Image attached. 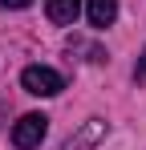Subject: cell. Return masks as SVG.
<instances>
[{
	"label": "cell",
	"instance_id": "cell-1",
	"mask_svg": "<svg viewBox=\"0 0 146 150\" xmlns=\"http://www.w3.org/2000/svg\"><path fill=\"white\" fill-rule=\"evenodd\" d=\"M21 85H24V93H33V98H57L65 89V77L57 69H49V65H28L21 73Z\"/></svg>",
	"mask_w": 146,
	"mask_h": 150
},
{
	"label": "cell",
	"instance_id": "cell-4",
	"mask_svg": "<svg viewBox=\"0 0 146 150\" xmlns=\"http://www.w3.org/2000/svg\"><path fill=\"white\" fill-rule=\"evenodd\" d=\"M85 16H89L94 28H110L118 21V0H89L85 4Z\"/></svg>",
	"mask_w": 146,
	"mask_h": 150
},
{
	"label": "cell",
	"instance_id": "cell-7",
	"mask_svg": "<svg viewBox=\"0 0 146 150\" xmlns=\"http://www.w3.org/2000/svg\"><path fill=\"white\" fill-rule=\"evenodd\" d=\"M33 0H0V8H28Z\"/></svg>",
	"mask_w": 146,
	"mask_h": 150
},
{
	"label": "cell",
	"instance_id": "cell-2",
	"mask_svg": "<svg viewBox=\"0 0 146 150\" xmlns=\"http://www.w3.org/2000/svg\"><path fill=\"white\" fill-rule=\"evenodd\" d=\"M49 134V118L45 114H24L21 122L12 126V146L16 150H37Z\"/></svg>",
	"mask_w": 146,
	"mask_h": 150
},
{
	"label": "cell",
	"instance_id": "cell-5",
	"mask_svg": "<svg viewBox=\"0 0 146 150\" xmlns=\"http://www.w3.org/2000/svg\"><path fill=\"white\" fill-rule=\"evenodd\" d=\"M45 12L53 25H73L81 12V0H45Z\"/></svg>",
	"mask_w": 146,
	"mask_h": 150
},
{
	"label": "cell",
	"instance_id": "cell-6",
	"mask_svg": "<svg viewBox=\"0 0 146 150\" xmlns=\"http://www.w3.org/2000/svg\"><path fill=\"white\" fill-rule=\"evenodd\" d=\"M134 81H138V85L146 81V49H142V57H138V65H134Z\"/></svg>",
	"mask_w": 146,
	"mask_h": 150
},
{
	"label": "cell",
	"instance_id": "cell-3",
	"mask_svg": "<svg viewBox=\"0 0 146 150\" xmlns=\"http://www.w3.org/2000/svg\"><path fill=\"white\" fill-rule=\"evenodd\" d=\"M106 130H110V126L101 122V118H89V122H81V130L65 142V150H94L97 142L106 138Z\"/></svg>",
	"mask_w": 146,
	"mask_h": 150
}]
</instances>
